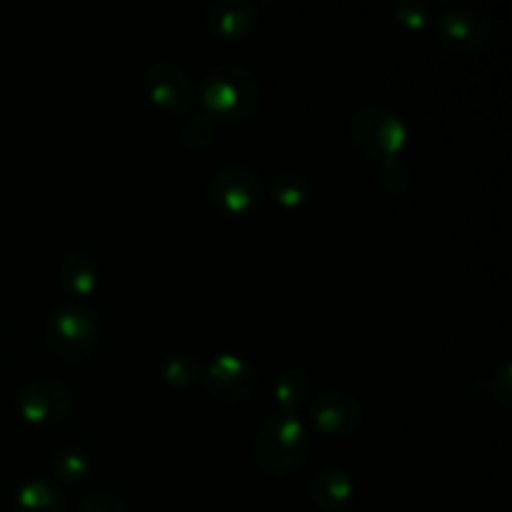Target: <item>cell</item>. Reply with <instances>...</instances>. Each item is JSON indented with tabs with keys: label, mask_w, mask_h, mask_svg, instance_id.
I'll list each match as a JSON object with an SVG mask.
<instances>
[{
	"label": "cell",
	"mask_w": 512,
	"mask_h": 512,
	"mask_svg": "<svg viewBox=\"0 0 512 512\" xmlns=\"http://www.w3.org/2000/svg\"><path fill=\"white\" fill-rule=\"evenodd\" d=\"M310 450V430L298 415H268L253 438V453L260 468L275 478L303 468Z\"/></svg>",
	"instance_id": "cell-1"
},
{
	"label": "cell",
	"mask_w": 512,
	"mask_h": 512,
	"mask_svg": "<svg viewBox=\"0 0 512 512\" xmlns=\"http://www.w3.org/2000/svg\"><path fill=\"white\" fill-rule=\"evenodd\" d=\"M200 100L210 120L238 123L250 118L260 105V83L243 65H215L205 73Z\"/></svg>",
	"instance_id": "cell-2"
},
{
	"label": "cell",
	"mask_w": 512,
	"mask_h": 512,
	"mask_svg": "<svg viewBox=\"0 0 512 512\" xmlns=\"http://www.w3.org/2000/svg\"><path fill=\"white\" fill-rule=\"evenodd\" d=\"M350 140L355 148L370 160L388 163V160L405 158L410 130L398 113L378 103H368L355 110L350 118Z\"/></svg>",
	"instance_id": "cell-3"
},
{
	"label": "cell",
	"mask_w": 512,
	"mask_h": 512,
	"mask_svg": "<svg viewBox=\"0 0 512 512\" xmlns=\"http://www.w3.org/2000/svg\"><path fill=\"white\" fill-rule=\"evenodd\" d=\"M210 205L230 220L250 218L265 200V183L255 168L245 163H230L215 170L205 188Z\"/></svg>",
	"instance_id": "cell-4"
},
{
	"label": "cell",
	"mask_w": 512,
	"mask_h": 512,
	"mask_svg": "<svg viewBox=\"0 0 512 512\" xmlns=\"http://www.w3.org/2000/svg\"><path fill=\"white\" fill-rule=\"evenodd\" d=\"M45 335L55 355L65 363H83L93 355L98 340V315L78 300L60 303L50 313Z\"/></svg>",
	"instance_id": "cell-5"
},
{
	"label": "cell",
	"mask_w": 512,
	"mask_h": 512,
	"mask_svg": "<svg viewBox=\"0 0 512 512\" xmlns=\"http://www.w3.org/2000/svg\"><path fill=\"white\" fill-rule=\"evenodd\" d=\"M433 33L440 48L455 55H470L485 48L493 35V23L478 8L455 5L433 20Z\"/></svg>",
	"instance_id": "cell-6"
},
{
	"label": "cell",
	"mask_w": 512,
	"mask_h": 512,
	"mask_svg": "<svg viewBox=\"0 0 512 512\" xmlns=\"http://www.w3.org/2000/svg\"><path fill=\"white\" fill-rule=\"evenodd\" d=\"M205 390L223 405L248 403L258 390V370L233 353L215 355L200 375Z\"/></svg>",
	"instance_id": "cell-7"
},
{
	"label": "cell",
	"mask_w": 512,
	"mask_h": 512,
	"mask_svg": "<svg viewBox=\"0 0 512 512\" xmlns=\"http://www.w3.org/2000/svg\"><path fill=\"white\" fill-rule=\"evenodd\" d=\"M20 420L35 428H50L63 423L73 410V393L58 380H33L15 398Z\"/></svg>",
	"instance_id": "cell-8"
},
{
	"label": "cell",
	"mask_w": 512,
	"mask_h": 512,
	"mask_svg": "<svg viewBox=\"0 0 512 512\" xmlns=\"http://www.w3.org/2000/svg\"><path fill=\"white\" fill-rule=\"evenodd\" d=\"M310 423L325 438H348L358 433L365 410L355 395L345 390H323L310 403Z\"/></svg>",
	"instance_id": "cell-9"
},
{
	"label": "cell",
	"mask_w": 512,
	"mask_h": 512,
	"mask_svg": "<svg viewBox=\"0 0 512 512\" xmlns=\"http://www.w3.org/2000/svg\"><path fill=\"white\" fill-rule=\"evenodd\" d=\"M145 95L160 110L173 115L188 113L195 105V85L190 75L175 63H155L145 70Z\"/></svg>",
	"instance_id": "cell-10"
},
{
	"label": "cell",
	"mask_w": 512,
	"mask_h": 512,
	"mask_svg": "<svg viewBox=\"0 0 512 512\" xmlns=\"http://www.w3.org/2000/svg\"><path fill=\"white\" fill-rule=\"evenodd\" d=\"M258 5L250 0H220L208 10V30L223 43L245 40L258 28Z\"/></svg>",
	"instance_id": "cell-11"
},
{
	"label": "cell",
	"mask_w": 512,
	"mask_h": 512,
	"mask_svg": "<svg viewBox=\"0 0 512 512\" xmlns=\"http://www.w3.org/2000/svg\"><path fill=\"white\" fill-rule=\"evenodd\" d=\"M310 500L323 512H343L353 503L355 485L345 470L320 468L308 485Z\"/></svg>",
	"instance_id": "cell-12"
},
{
	"label": "cell",
	"mask_w": 512,
	"mask_h": 512,
	"mask_svg": "<svg viewBox=\"0 0 512 512\" xmlns=\"http://www.w3.org/2000/svg\"><path fill=\"white\" fill-rule=\"evenodd\" d=\"M100 270L90 253H68L60 260V285L78 303H85L98 290Z\"/></svg>",
	"instance_id": "cell-13"
},
{
	"label": "cell",
	"mask_w": 512,
	"mask_h": 512,
	"mask_svg": "<svg viewBox=\"0 0 512 512\" xmlns=\"http://www.w3.org/2000/svg\"><path fill=\"white\" fill-rule=\"evenodd\" d=\"M268 193L283 210H300L308 205L310 195H313V185L310 178L300 170H280L268 180Z\"/></svg>",
	"instance_id": "cell-14"
},
{
	"label": "cell",
	"mask_w": 512,
	"mask_h": 512,
	"mask_svg": "<svg viewBox=\"0 0 512 512\" xmlns=\"http://www.w3.org/2000/svg\"><path fill=\"white\" fill-rule=\"evenodd\" d=\"M15 512H63V495L45 478H30L15 493Z\"/></svg>",
	"instance_id": "cell-15"
},
{
	"label": "cell",
	"mask_w": 512,
	"mask_h": 512,
	"mask_svg": "<svg viewBox=\"0 0 512 512\" xmlns=\"http://www.w3.org/2000/svg\"><path fill=\"white\" fill-rule=\"evenodd\" d=\"M273 398L283 413L295 415L310 400V378L298 368H288L275 378Z\"/></svg>",
	"instance_id": "cell-16"
},
{
	"label": "cell",
	"mask_w": 512,
	"mask_h": 512,
	"mask_svg": "<svg viewBox=\"0 0 512 512\" xmlns=\"http://www.w3.org/2000/svg\"><path fill=\"white\" fill-rule=\"evenodd\" d=\"M200 375H203V370H200L198 358L190 353H170L165 355L163 365H160V378L175 390L190 388V385L198 383Z\"/></svg>",
	"instance_id": "cell-17"
},
{
	"label": "cell",
	"mask_w": 512,
	"mask_h": 512,
	"mask_svg": "<svg viewBox=\"0 0 512 512\" xmlns=\"http://www.w3.org/2000/svg\"><path fill=\"white\" fill-rule=\"evenodd\" d=\"M50 470H53L55 480H60V483L78 485L90 475V458L75 445H68V448H60L53 455Z\"/></svg>",
	"instance_id": "cell-18"
},
{
	"label": "cell",
	"mask_w": 512,
	"mask_h": 512,
	"mask_svg": "<svg viewBox=\"0 0 512 512\" xmlns=\"http://www.w3.org/2000/svg\"><path fill=\"white\" fill-rule=\"evenodd\" d=\"M393 13L395 20H398L405 30H413V33H423V30L430 28L435 20L433 8H430L428 3H423V0H400V3L395 5Z\"/></svg>",
	"instance_id": "cell-19"
},
{
	"label": "cell",
	"mask_w": 512,
	"mask_h": 512,
	"mask_svg": "<svg viewBox=\"0 0 512 512\" xmlns=\"http://www.w3.org/2000/svg\"><path fill=\"white\" fill-rule=\"evenodd\" d=\"M180 140L188 150H208L215 140V125L208 115H195V118H188L180 128Z\"/></svg>",
	"instance_id": "cell-20"
},
{
	"label": "cell",
	"mask_w": 512,
	"mask_h": 512,
	"mask_svg": "<svg viewBox=\"0 0 512 512\" xmlns=\"http://www.w3.org/2000/svg\"><path fill=\"white\" fill-rule=\"evenodd\" d=\"M410 178H413V173H410V165L405 158H395L378 165V183L383 185L385 193L403 195L408 190Z\"/></svg>",
	"instance_id": "cell-21"
},
{
	"label": "cell",
	"mask_w": 512,
	"mask_h": 512,
	"mask_svg": "<svg viewBox=\"0 0 512 512\" xmlns=\"http://www.w3.org/2000/svg\"><path fill=\"white\" fill-rule=\"evenodd\" d=\"M78 512H128L125 503L110 493H93L80 503Z\"/></svg>",
	"instance_id": "cell-22"
},
{
	"label": "cell",
	"mask_w": 512,
	"mask_h": 512,
	"mask_svg": "<svg viewBox=\"0 0 512 512\" xmlns=\"http://www.w3.org/2000/svg\"><path fill=\"white\" fill-rule=\"evenodd\" d=\"M490 388H493V395L500 400V405H503V408H510V363L500 365L498 373L493 375Z\"/></svg>",
	"instance_id": "cell-23"
}]
</instances>
